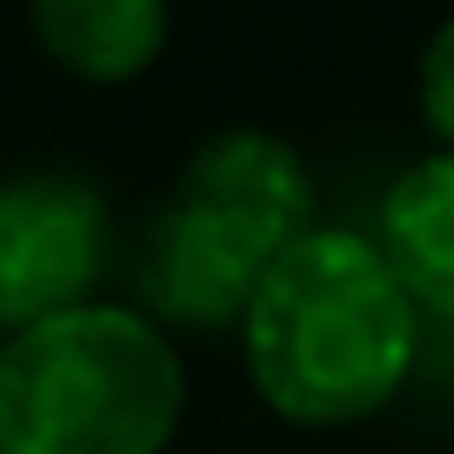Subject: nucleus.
Returning a JSON list of instances; mask_svg holds the SVG:
<instances>
[{"label": "nucleus", "instance_id": "f257e3e1", "mask_svg": "<svg viewBox=\"0 0 454 454\" xmlns=\"http://www.w3.org/2000/svg\"><path fill=\"white\" fill-rule=\"evenodd\" d=\"M427 321L361 227H314L261 274L241 314L254 395L294 427H355L395 408Z\"/></svg>", "mask_w": 454, "mask_h": 454}, {"label": "nucleus", "instance_id": "f03ea898", "mask_svg": "<svg viewBox=\"0 0 454 454\" xmlns=\"http://www.w3.org/2000/svg\"><path fill=\"white\" fill-rule=\"evenodd\" d=\"M187 368L168 327L121 301L0 334V454H168Z\"/></svg>", "mask_w": 454, "mask_h": 454}, {"label": "nucleus", "instance_id": "7ed1b4c3", "mask_svg": "<svg viewBox=\"0 0 454 454\" xmlns=\"http://www.w3.org/2000/svg\"><path fill=\"white\" fill-rule=\"evenodd\" d=\"M107 274V200L81 174H7L0 181V334L100 301Z\"/></svg>", "mask_w": 454, "mask_h": 454}, {"label": "nucleus", "instance_id": "20e7f679", "mask_svg": "<svg viewBox=\"0 0 454 454\" xmlns=\"http://www.w3.org/2000/svg\"><path fill=\"white\" fill-rule=\"evenodd\" d=\"M168 200H181L187 214L234 241L254 268H274L301 234L321 227V194H314V174L301 160L294 141L268 128H221L194 147L181 187Z\"/></svg>", "mask_w": 454, "mask_h": 454}, {"label": "nucleus", "instance_id": "39448f33", "mask_svg": "<svg viewBox=\"0 0 454 454\" xmlns=\"http://www.w3.org/2000/svg\"><path fill=\"white\" fill-rule=\"evenodd\" d=\"M374 247L395 268L401 294L421 308V321L454 327V154H421L395 174L381 194Z\"/></svg>", "mask_w": 454, "mask_h": 454}, {"label": "nucleus", "instance_id": "423d86ee", "mask_svg": "<svg viewBox=\"0 0 454 454\" xmlns=\"http://www.w3.org/2000/svg\"><path fill=\"white\" fill-rule=\"evenodd\" d=\"M27 27L54 67L74 81L121 87L168 54V0H27Z\"/></svg>", "mask_w": 454, "mask_h": 454}, {"label": "nucleus", "instance_id": "0eeeda50", "mask_svg": "<svg viewBox=\"0 0 454 454\" xmlns=\"http://www.w3.org/2000/svg\"><path fill=\"white\" fill-rule=\"evenodd\" d=\"M414 100H421V121L441 147L454 154V14L427 34L421 67H414Z\"/></svg>", "mask_w": 454, "mask_h": 454}]
</instances>
